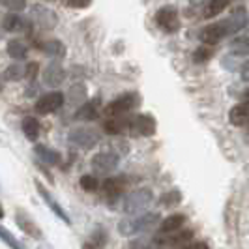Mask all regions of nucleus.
<instances>
[{"mask_svg": "<svg viewBox=\"0 0 249 249\" xmlns=\"http://www.w3.org/2000/svg\"><path fill=\"white\" fill-rule=\"evenodd\" d=\"M248 19V10L244 6H238V8H234L231 12V15L227 19H221V21H217L213 25L204 26L200 30V41L206 43V45H215V43H219L225 37L238 34L246 26Z\"/></svg>", "mask_w": 249, "mask_h": 249, "instance_id": "obj_1", "label": "nucleus"}, {"mask_svg": "<svg viewBox=\"0 0 249 249\" xmlns=\"http://www.w3.org/2000/svg\"><path fill=\"white\" fill-rule=\"evenodd\" d=\"M160 223L158 213H141L137 217H127L118 223V232L122 236H133V234H144L150 232L156 225Z\"/></svg>", "mask_w": 249, "mask_h": 249, "instance_id": "obj_2", "label": "nucleus"}, {"mask_svg": "<svg viewBox=\"0 0 249 249\" xmlns=\"http://www.w3.org/2000/svg\"><path fill=\"white\" fill-rule=\"evenodd\" d=\"M152 200H154L152 189H148V187L135 189V191H131V193L125 195L124 202H122V210L125 213H129V215H135V213L144 212L150 204H152Z\"/></svg>", "mask_w": 249, "mask_h": 249, "instance_id": "obj_3", "label": "nucleus"}, {"mask_svg": "<svg viewBox=\"0 0 249 249\" xmlns=\"http://www.w3.org/2000/svg\"><path fill=\"white\" fill-rule=\"evenodd\" d=\"M141 103V98L135 92H127V94H122L118 96L116 100H112L107 107H105V114L107 116H122V114H127L131 112L135 107Z\"/></svg>", "mask_w": 249, "mask_h": 249, "instance_id": "obj_4", "label": "nucleus"}, {"mask_svg": "<svg viewBox=\"0 0 249 249\" xmlns=\"http://www.w3.org/2000/svg\"><path fill=\"white\" fill-rule=\"evenodd\" d=\"M101 135L92 129V127H75L68 133V141L70 144H73L77 148H83V150H90L94 148L98 142H100Z\"/></svg>", "mask_w": 249, "mask_h": 249, "instance_id": "obj_5", "label": "nucleus"}, {"mask_svg": "<svg viewBox=\"0 0 249 249\" xmlns=\"http://www.w3.org/2000/svg\"><path fill=\"white\" fill-rule=\"evenodd\" d=\"M156 25L161 28L167 34H175L180 28V17H178V10L175 6H163L156 12Z\"/></svg>", "mask_w": 249, "mask_h": 249, "instance_id": "obj_6", "label": "nucleus"}, {"mask_svg": "<svg viewBox=\"0 0 249 249\" xmlns=\"http://www.w3.org/2000/svg\"><path fill=\"white\" fill-rule=\"evenodd\" d=\"M30 21L39 26L41 30H53L56 26V23H58V17H56V13L53 12L51 8L36 4V6L30 8Z\"/></svg>", "mask_w": 249, "mask_h": 249, "instance_id": "obj_7", "label": "nucleus"}, {"mask_svg": "<svg viewBox=\"0 0 249 249\" xmlns=\"http://www.w3.org/2000/svg\"><path fill=\"white\" fill-rule=\"evenodd\" d=\"M129 129L133 131V135L150 137V135L156 133L158 122L152 114H135L133 118H129Z\"/></svg>", "mask_w": 249, "mask_h": 249, "instance_id": "obj_8", "label": "nucleus"}, {"mask_svg": "<svg viewBox=\"0 0 249 249\" xmlns=\"http://www.w3.org/2000/svg\"><path fill=\"white\" fill-rule=\"evenodd\" d=\"M118 156L112 152H100L92 158V169L98 175H111L118 167Z\"/></svg>", "mask_w": 249, "mask_h": 249, "instance_id": "obj_9", "label": "nucleus"}, {"mask_svg": "<svg viewBox=\"0 0 249 249\" xmlns=\"http://www.w3.org/2000/svg\"><path fill=\"white\" fill-rule=\"evenodd\" d=\"M64 105V94L62 92H49L45 96H41L36 101L34 109L37 114H51V112H56Z\"/></svg>", "mask_w": 249, "mask_h": 249, "instance_id": "obj_10", "label": "nucleus"}, {"mask_svg": "<svg viewBox=\"0 0 249 249\" xmlns=\"http://www.w3.org/2000/svg\"><path fill=\"white\" fill-rule=\"evenodd\" d=\"M15 223H17V227L25 232V234H28V236L32 238H41V229L36 225V221L32 219V215L30 213H26L25 210H21V208H17L15 210Z\"/></svg>", "mask_w": 249, "mask_h": 249, "instance_id": "obj_11", "label": "nucleus"}, {"mask_svg": "<svg viewBox=\"0 0 249 249\" xmlns=\"http://www.w3.org/2000/svg\"><path fill=\"white\" fill-rule=\"evenodd\" d=\"M36 187H37V193L41 195V199L45 200V204H47L51 210L54 212V215H58V217H60V219H62L66 225L71 223V221H70V215H68V213H66V210H64L62 206L58 204V200L54 199V197H53V195H51L49 191H47V189H45L43 186H41L39 182H36Z\"/></svg>", "mask_w": 249, "mask_h": 249, "instance_id": "obj_12", "label": "nucleus"}, {"mask_svg": "<svg viewBox=\"0 0 249 249\" xmlns=\"http://www.w3.org/2000/svg\"><path fill=\"white\" fill-rule=\"evenodd\" d=\"M64 79H66V71H64V68L58 62H51L43 70V83L47 87H60Z\"/></svg>", "mask_w": 249, "mask_h": 249, "instance_id": "obj_13", "label": "nucleus"}, {"mask_svg": "<svg viewBox=\"0 0 249 249\" xmlns=\"http://www.w3.org/2000/svg\"><path fill=\"white\" fill-rule=\"evenodd\" d=\"M103 129L109 135H120V133H124L125 129H129V118H127V114L109 116V120L103 124Z\"/></svg>", "mask_w": 249, "mask_h": 249, "instance_id": "obj_14", "label": "nucleus"}, {"mask_svg": "<svg viewBox=\"0 0 249 249\" xmlns=\"http://www.w3.org/2000/svg\"><path fill=\"white\" fill-rule=\"evenodd\" d=\"M34 154L37 156V160L43 161L45 165H58V163L62 161L60 152L51 148V146H45V144H37L36 148H34Z\"/></svg>", "mask_w": 249, "mask_h": 249, "instance_id": "obj_15", "label": "nucleus"}, {"mask_svg": "<svg viewBox=\"0 0 249 249\" xmlns=\"http://www.w3.org/2000/svg\"><path fill=\"white\" fill-rule=\"evenodd\" d=\"M229 122L232 125H244L246 122H249V103L248 101H242L234 105L231 111H229Z\"/></svg>", "mask_w": 249, "mask_h": 249, "instance_id": "obj_16", "label": "nucleus"}, {"mask_svg": "<svg viewBox=\"0 0 249 249\" xmlns=\"http://www.w3.org/2000/svg\"><path fill=\"white\" fill-rule=\"evenodd\" d=\"M98 114H100V101L92 100V101H85V103L79 107L75 118H77V120H87V122H90V120H96Z\"/></svg>", "mask_w": 249, "mask_h": 249, "instance_id": "obj_17", "label": "nucleus"}, {"mask_svg": "<svg viewBox=\"0 0 249 249\" xmlns=\"http://www.w3.org/2000/svg\"><path fill=\"white\" fill-rule=\"evenodd\" d=\"M2 26H4V30H8V32H23V30H28V25H26V21L19 15V13H8L4 19H2Z\"/></svg>", "mask_w": 249, "mask_h": 249, "instance_id": "obj_18", "label": "nucleus"}, {"mask_svg": "<svg viewBox=\"0 0 249 249\" xmlns=\"http://www.w3.org/2000/svg\"><path fill=\"white\" fill-rule=\"evenodd\" d=\"M186 223V215H182V213H175V215H169V217H165L160 225V232L161 234H169V232H176V231H180L182 227Z\"/></svg>", "mask_w": 249, "mask_h": 249, "instance_id": "obj_19", "label": "nucleus"}, {"mask_svg": "<svg viewBox=\"0 0 249 249\" xmlns=\"http://www.w3.org/2000/svg\"><path fill=\"white\" fill-rule=\"evenodd\" d=\"M124 189H125L124 178H107V180L103 182V193H105L109 199L120 197Z\"/></svg>", "mask_w": 249, "mask_h": 249, "instance_id": "obj_20", "label": "nucleus"}, {"mask_svg": "<svg viewBox=\"0 0 249 249\" xmlns=\"http://www.w3.org/2000/svg\"><path fill=\"white\" fill-rule=\"evenodd\" d=\"M39 49L43 51L47 56H53V58H64L66 56V45L60 39H47L45 43L39 45Z\"/></svg>", "mask_w": 249, "mask_h": 249, "instance_id": "obj_21", "label": "nucleus"}, {"mask_svg": "<svg viewBox=\"0 0 249 249\" xmlns=\"http://www.w3.org/2000/svg\"><path fill=\"white\" fill-rule=\"evenodd\" d=\"M21 129H23V133L26 135L28 141H37L39 133H41V124L34 116H26L23 120V124H21Z\"/></svg>", "mask_w": 249, "mask_h": 249, "instance_id": "obj_22", "label": "nucleus"}, {"mask_svg": "<svg viewBox=\"0 0 249 249\" xmlns=\"http://www.w3.org/2000/svg\"><path fill=\"white\" fill-rule=\"evenodd\" d=\"M6 51H8V54L12 56L13 60H23V58H26L28 45H26L23 39H10Z\"/></svg>", "mask_w": 249, "mask_h": 249, "instance_id": "obj_23", "label": "nucleus"}, {"mask_svg": "<svg viewBox=\"0 0 249 249\" xmlns=\"http://www.w3.org/2000/svg\"><path fill=\"white\" fill-rule=\"evenodd\" d=\"M231 2H232V0H210V2L206 4L204 17H206V19H212L215 15H219L223 10H227V8L231 6Z\"/></svg>", "mask_w": 249, "mask_h": 249, "instance_id": "obj_24", "label": "nucleus"}, {"mask_svg": "<svg viewBox=\"0 0 249 249\" xmlns=\"http://www.w3.org/2000/svg\"><path fill=\"white\" fill-rule=\"evenodd\" d=\"M25 77V68H21L19 64H12L4 70V79L6 81H19Z\"/></svg>", "mask_w": 249, "mask_h": 249, "instance_id": "obj_25", "label": "nucleus"}, {"mask_svg": "<svg viewBox=\"0 0 249 249\" xmlns=\"http://www.w3.org/2000/svg\"><path fill=\"white\" fill-rule=\"evenodd\" d=\"M68 98H70L71 103H81V101H85L87 100V88L83 87V85H75V87L70 88Z\"/></svg>", "mask_w": 249, "mask_h": 249, "instance_id": "obj_26", "label": "nucleus"}, {"mask_svg": "<svg viewBox=\"0 0 249 249\" xmlns=\"http://www.w3.org/2000/svg\"><path fill=\"white\" fill-rule=\"evenodd\" d=\"M79 184H81V187H83L87 193H94V191H98V187H100V182H98V178H96V176H92V175L81 176Z\"/></svg>", "mask_w": 249, "mask_h": 249, "instance_id": "obj_27", "label": "nucleus"}, {"mask_svg": "<svg viewBox=\"0 0 249 249\" xmlns=\"http://www.w3.org/2000/svg\"><path fill=\"white\" fill-rule=\"evenodd\" d=\"M213 51L210 47H199V49L193 53V62L195 64H204L212 58Z\"/></svg>", "mask_w": 249, "mask_h": 249, "instance_id": "obj_28", "label": "nucleus"}, {"mask_svg": "<svg viewBox=\"0 0 249 249\" xmlns=\"http://www.w3.org/2000/svg\"><path fill=\"white\" fill-rule=\"evenodd\" d=\"M0 238H2V240H4V242H6L12 249H23V246L19 244V240L13 236L8 229H4V227H0Z\"/></svg>", "mask_w": 249, "mask_h": 249, "instance_id": "obj_29", "label": "nucleus"}, {"mask_svg": "<svg viewBox=\"0 0 249 249\" xmlns=\"http://www.w3.org/2000/svg\"><path fill=\"white\" fill-rule=\"evenodd\" d=\"M129 249H156L154 248V240L148 236L135 238L133 242H129Z\"/></svg>", "mask_w": 249, "mask_h": 249, "instance_id": "obj_30", "label": "nucleus"}, {"mask_svg": "<svg viewBox=\"0 0 249 249\" xmlns=\"http://www.w3.org/2000/svg\"><path fill=\"white\" fill-rule=\"evenodd\" d=\"M180 200H182L180 191H178V189H173L171 193H165L161 197V204L163 206H176V204H180Z\"/></svg>", "mask_w": 249, "mask_h": 249, "instance_id": "obj_31", "label": "nucleus"}, {"mask_svg": "<svg viewBox=\"0 0 249 249\" xmlns=\"http://www.w3.org/2000/svg\"><path fill=\"white\" fill-rule=\"evenodd\" d=\"M0 6L12 10V12H23L26 8V0H0Z\"/></svg>", "mask_w": 249, "mask_h": 249, "instance_id": "obj_32", "label": "nucleus"}, {"mask_svg": "<svg viewBox=\"0 0 249 249\" xmlns=\"http://www.w3.org/2000/svg\"><path fill=\"white\" fill-rule=\"evenodd\" d=\"M105 242H107V232H103L101 229H98V231L94 232V238H92V246L101 248V246H105Z\"/></svg>", "mask_w": 249, "mask_h": 249, "instance_id": "obj_33", "label": "nucleus"}, {"mask_svg": "<svg viewBox=\"0 0 249 249\" xmlns=\"http://www.w3.org/2000/svg\"><path fill=\"white\" fill-rule=\"evenodd\" d=\"M37 71H39V64L30 62L25 68V77L28 79V81H34V79H36V75H37Z\"/></svg>", "mask_w": 249, "mask_h": 249, "instance_id": "obj_34", "label": "nucleus"}, {"mask_svg": "<svg viewBox=\"0 0 249 249\" xmlns=\"http://www.w3.org/2000/svg\"><path fill=\"white\" fill-rule=\"evenodd\" d=\"M66 4L70 8H77V10H85L92 4V0H66Z\"/></svg>", "mask_w": 249, "mask_h": 249, "instance_id": "obj_35", "label": "nucleus"}, {"mask_svg": "<svg viewBox=\"0 0 249 249\" xmlns=\"http://www.w3.org/2000/svg\"><path fill=\"white\" fill-rule=\"evenodd\" d=\"M178 249H210V248H208L206 242H187V244H184L182 248Z\"/></svg>", "mask_w": 249, "mask_h": 249, "instance_id": "obj_36", "label": "nucleus"}, {"mask_svg": "<svg viewBox=\"0 0 249 249\" xmlns=\"http://www.w3.org/2000/svg\"><path fill=\"white\" fill-rule=\"evenodd\" d=\"M240 77L244 83H249V58L240 66Z\"/></svg>", "mask_w": 249, "mask_h": 249, "instance_id": "obj_37", "label": "nucleus"}, {"mask_svg": "<svg viewBox=\"0 0 249 249\" xmlns=\"http://www.w3.org/2000/svg\"><path fill=\"white\" fill-rule=\"evenodd\" d=\"M210 0H189V4H193V6H204V4H208Z\"/></svg>", "mask_w": 249, "mask_h": 249, "instance_id": "obj_38", "label": "nucleus"}, {"mask_svg": "<svg viewBox=\"0 0 249 249\" xmlns=\"http://www.w3.org/2000/svg\"><path fill=\"white\" fill-rule=\"evenodd\" d=\"M83 249H100V248H96V246H92V244H85Z\"/></svg>", "mask_w": 249, "mask_h": 249, "instance_id": "obj_39", "label": "nucleus"}, {"mask_svg": "<svg viewBox=\"0 0 249 249\" xmlns=\"http://www.w3.org/2000/svg\"><path fill=\"white\" fill-rule=\"evenodd\" d=\"M244 101H248V103H249V90L246 92V94H244Z\"/></svg>", "mask_w": 249, "mask_h": 249, "instance_id": "obj_40", "label": "nucleus"}, {"mask_svg": "<svg viewBox=\"0 0 249 249\" xmlns=\"http://www.w3.org/2000/svg\"><path fill=\"white\" fill-rule=\"evenodd\" d=\"M4 217V208H2V204H0V219Z\"/></svg>", "mask_w": 249, "mask_h": 249, "instance_id": "obj_41", "label": "nucleus"}, {"mask_svg": "<svg viewBox=\"0 0 249 249\" xmlns=\"http://www.w3.org/2000/svg\"><path fill=\"white\" fill-rule=\"evenodd\" d=\"M248 141H249V131H248Z\"/></svg>", "mask_w": 249, "mask_h": 249, "instance_id": "obj_42", "label": "nucleus"}, {"mask_svg": "<svg viewBox=\"0 0 249 249\" xmlns=\"http://www.w3.org/2000/svg\"><path fill=\"white\" fill-rule=\"evenodd\" d=\"M0 90H2V85H0Z\"/></svg>", "mask_w": 249, "mask_h": 249, "instance_id": "obj_43", "label": "nucleus"}]
</instances>
